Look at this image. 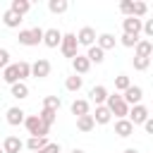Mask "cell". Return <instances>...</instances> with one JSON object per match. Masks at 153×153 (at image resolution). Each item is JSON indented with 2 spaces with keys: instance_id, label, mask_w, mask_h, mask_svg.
Masks as SVG:
<instances>
[{
  "instance_id": "1",
  "label": "cell",
  "mask_w": 153,
  "mask_h": 153,
  "mask_svg": "<svg viewBox=\"0 0 153 153\" xmlns=\"http://www.w3.org/2000/svg\"><path fill=\"white\" fill-rule=\"evenodd\" d=\"M105 108H108L110 115H115L117 120H124L127 112H129V105L122 100L120 93H108V98H105Z\"/></svg>"
},
{
  "instance_id": "2",
  "label": "cell",
  "mask_w": 153,
  "mask_h": 153,
  "mask_svg": "<svg viewBox=\"0 0 153 153\" xmlns=\"http://www.w3.org/2000/svg\"><path fill=\"white\" fill-rule=\"evenodd\" d=\"M19 45H26V48H33L43 41V29L41 26H33V29H22L19 36H17Z\"/></svg>"
},
{
  "instance_id": "3",
  "label": "cell",
  "mask_w": 153,
  "mask_h": 153,
  "mask_svg": "<svg viewBox=\"0 0 153 153\" xmlns=\"http://www.w3.org/2000/svg\"><path fill=\"white\" fill-rule=\"evenodd\" d=\"M60 53L65 57H76L79 55V43H76V36L74 33H62V41H60Z\"/></svg>"
},
{
  "instance_id": "4",
  "label": "cell",
  "mask_w": 153,
  "mask_h": 153,
  "mask_svg": "<svg viewBox=\"0 0 153 153\" xmlns=\"http://www.w3.org/2000/svg\"><path fill=\"white\" fill-rule=\"evenodd\" d=\"M148 117H151V112H148V108H146L143 103H139V105H131V108H129V112H127V120L131 122V127H139V124H143Z\"/></svg>"
},
{
  "instance_id": "5",
  "label": "cell",
  "mask_w": 153,
  "mask_h": 153,
  "mask_svg": "<svg viewBox=\"0 0 153 153\" xmlns=\"http://www.w3.org/2000/svg\"><path fill=\"white\" fill-rule=\"evenodd\" d=\"M24 127H26V131L31 134V136H45L50 129L38 120V115H26L24 117Z\"/></svg>"
},
{
  "instance_id": "6",
  "label": "cell",
  "mask_w": 153,
  "mask_h": 153,
  "mask_svg": "<svg viewBox=\"0 0 153 153\" xmlns=\"http://www.w3.org/2000/svg\"><path fill=\"white\" fill-rule=\"evenodd\" d=\"M74 36H76V43L84 45V48L96 45V29H93V26H81L79 33H74Z\"/></svg>"
},
{
  "instance_id": "7",
  "label": "cell",
  "mask_w": 153,
  "mask_h": 153,
  "mask_svg": "<svg viewBox=\"0 0 153 153\" xmlns=\"http://www.w3.org/2000/svg\"><path fill=\"white\" fill-rule=\"evenodd\" d=\"M50 62L45 60V57H38L36 62H31V76H36V79H45V76H50Z\"/></svg>"
},
{
  "instance_id": "8",
  "label": "cell",
  "mask_w": 153,
  "mask_h": 153,
  "mask_svg": "<svg viewBox=\"0 0 153 153\" xmlns=\"http://www.w3.org/2000/svg\"><path fill=\"white\" fill-rule=\"evenodd\" d=\"M120 96H122V100H124V103L131 108V105H139V103H141V98H143V88L131 84V86H129L124 93H120Z\"/></svg>"
},
{
  "instance_id": "9",
  "label": "cell",
  "mask_w": 153,
  "mask_h": 153,
  "mask_svg": "<svg viewBox=\"0 0 153 153\" xmlns=\"http://www.w3.org/2000/svg\"><path fill=\"white\" fill-rule=\"evenodd\" d=\"M60 41H62V31L60 29H43V45L45 48H60Z\"/></svg>"
},
{
  "instance_id": "10",
  "label": "cell",
  "mask_w": 153,
  "mask_h": 153,
  "mask_svg": "<svg viewBox=\"0 0 153 153\" xmlns=\"http://www.w3.org/2000/svg\"><path fill=\"white\" fill-rule=\"evenodd\" d=\"M24 117H26V112H24L19 105L7 108V112H5V120H7L10 127H19V124H24Z\"/></svg>"
},
{
  "instance_id": "11",
  "label": "cell",
  "mask_w": 153,
  "mask_h": 153,
  "mask_svg": "<svg viewBox=\"0 0 153 153\" xmlns=\"http://www.w3.org/2000/svg\"><path fill=\"white\" fill-rule=\"evenodd\" d=\"M122 31H124L127 36L139 38V33H141V19H136V17H124V19H122Z\"/></svg>"
},
{
  "instance_id": "12",
  "label": "cell",
  "mask_w": 153,
  "mask_h": 153,
  "mask_svg": "<svg viewBox=\"0 0 153 153\" xmlns=\"http://www.w3.org/2000/svg\"><path fill=\"white\" fill-rule=\"evenodd\" d=\"M153 55V43L148 38H139L134 45V57H151Z\"/></svg>"
},
{
  "instance_id": "13",
  "label": "cell",
  "mask_w": 153,
  "mask_h": 153,
  "mask_svg": "<svg viewBox=\"0 0 153 153\" xmlns=\"http://www.w3.org/2000/svg\"><path fill=\"white\" fill-rule=\"evenodd\" d=\"M0 148H2V153H19L24 148V141L19 136H5V141H2Z\"/></svg>"
},
{
  "instance_id": "14",
  "label": "cell",
  "mask_w": 153,
  "mask_h": 153,
  "mask_svg": "<svg viewBox=\"0 0 153 153\" xmlns=\"http://www.w3.org/2000/svg\"><path fill=\"white\" fill-rule=\"evenodd\" d=\"M115 134L120 136V139H129L131 134H134V127H131V122L124 117V120H115Z\"/></svg>"
},
{
  "instance_id": "15",
  "label": "cell",
  "mask_w": 153,
  "mask_h": 153,
  "mask_svg": "<svg viewBox=\"0 0 153 153\" xmlns=\"http://www.w3.org/2000/svg\"><path fill=\"white\" fill-rule=\"evenodd\" d=\"M72 69H74L76 76H81L91 69V62L86 60V55H76V57H72Z\"/></svg>"
},
{
  "instance_id": "16",
  "label": "cell",
  "mask_w": 153,
  "mask_h": 153,
  "mask_svg": "<svg viewBox=\"0 0 153 153\" xmlns=\"http://www.w3.org/2000/svg\"><path fill=\"white\" fill-rule=\"evenodd\" d=\"M88 96H91V103H96V105H105V98H108V88H105L103 84H96V86L88 91Z\"/></svg>"
},
{
  "instance_id": "17",
  "label": "cell",
  "mask_w": 153,
  "mask_h": 153,
  "mask_svg": "<svg viewBox=\"0 0 153 153\" xmlns=\"http://www.w3.org/2000/svg\"><path fill=\"white\" fill-rule=\"evenodd\" d=\"M69 110H72V115H76V117H81V115H91V103H88L86 98H76V100L69 105Z\"/></svg>"
},
{
  "instance_id": "18",
  "label": "cell",
  "mask_w": 153,
  "mask_h": 153,
  "mask_svg": "<svg viewBox=\"0 0 153 153\" xmlns=\"http://www.w3.org/2000/svg\"><path fill=\"white\" fill-rule=\"evenodd\" d=\"M96 45L105 53V50H112V48L117 45V38H115L112 33H100V36H96Z\"/></svg>"
},
{
  "instance_id": "19",
  "label": "cell",
  "mask_w": 153,
  "mask_h": 153,
  "mask_svg": "<svg viewBox=\"0 0 153 153\" xmlns=\"http://www.w3.org/2000/svg\"><path fill=\"white\" fill-rule=\"evenodd\" d=\"M91 117H93L96 124H108V122L112 120V115H110V110H108L105 105H96V112H93Z\"/></svg>"
},
{
  "instance_id": "20",
  "label": "cell",
  "mask_w": 153,
  "mask_h": 153,
  "mask_svg": "<svg viewBox=\"0 0 153 153\" xmlns=\"http://www.w3.org/2000/svg\"><path fill=\"white\" fill-rule=\"evenodd\" d=\"M48 143H50V141H48L45 136H29L24 146H26L31 153H36V151H41V148H43V146H48Z\"/></svg>"
},
{
  "instance_id": "21",
  "label": "cell",
  "mask_w": 153,
  "mask_h": 153,
  "mask_svg": "<svg viewBox=\"0 0 153 153\" xmlns=\"http://www.w3.org/2000/svg\"><path fill=\"white\" fill-rule=\"evenodd\" d=\"M2 24H5L7 29H17V26L22 24V17L14 14L12 10H5V12H2Z\"/></svg>"
},
{
  "instance_id": "22",
  "label": "cell",
  "mask_w": 153,
  "mask_h": 153,
  "mask_svg": "<svg viewBox=\"0 0 153 153\" xmlns=\"http://www.w3.org/2000/svg\"><path fill=\"white\" fill-rule=\"evenodd\" d=\"M86 60H88L91 65H100V62L105 60V53H103L98 45H91V48L86 50Z\"/></svg>"
},
{
  "instance_id": "23",
  "label": "cell",
  "mask_w": 153,
  "mask_h": 153,
  "mask_svg": "<svg viewBox=\"0 0 153 153\" xmlns=\"http://www.w3.org/2000/svg\"><path fill=\"white\" fill-rule=\"evenodd\" d=\"M10 93H12L17 100H24V98H29V86H26L24 81H17V84L10 86Z\"/></svg>"
},
{
  "instance_id": "24",
  "label": "cell",
  "mask_w": 153,
  "mask_h": 153,
  "mask_svg": "<svg viewBox=\"0 0 153 153\" xmlns=\"http://www.w3.org/2000/svg\"><path fill=\"white\" fill-rule=\"evenodd\" d=\"M10 10H12L14 14L24 17V14L31 10V2H29V0H12V2H10Z\"/></svg>"
},
{
  "instance_id": "25",
  "label": "cell",
  "mask_w": 153,
  "mask_h": 153,
  "mask_svg": "<svg viewBox=\"0 0 153 153\" xmlns=\"http://www.w3.org/2000/svg\"><path fill=\"white\" fill-rule=\"evenodd\" d=\"M93 127H96V122H93V117H91V115H81V117H76V129H79V131L88 134Z\"/></svg>"
},
{
  "instance_id": "26",
  "label": "cell",
  "mask_w": 153,
  "mask_h": 153,
  "mask_svg": "<svg viewBox=\"0 0 153 153\" xmlns=\"http://www.w3.org/2000/svg\"><path fill=\"white\" fill-rule=\"evenodd\" d=\"M48 10L53 14H65L69 10V2L67 0H48Z\"/></svg>"
},
{
  "instance_id": "27",
  "label": "cell",
  "mask_w": 153,
  "mask_h": 153,
  "mask_svg": "<svg viewBox=\"0 0 153 153\" xmlns=\"http://www.w3.org/2000/svg\"><path fill=\"white\" fill-rule=\"evenodd\" d=\"M2 79H5V84H17L19 81V76H17V67H14V62H10L5 69H2Z\"/></svg>"
},
{
  "instance_id": "28",
  "label": "cell",
  "mask_w": 153,
  "mask_h": 153,
  "mask_svg": "<svg viewBox=\"0 0 153 153\" xmlns=\"http://www.w3.org/2000/svg\"><path fill=\"white\" fill-rule=\"evenodd\" d=\"M14 67H17V76H19V81H24L26 76H31V62L19 60V62H14Z\"/></svg>"
},
{
  "instance_id": "29",
  "label": "cell",
  "mask_w": 153,
  "mask_h": 153,
  "mask_svg": "<svg viewBox=\"0 0 153 153\" xmlns=\"http://www.w3.org/2000/svg\"><path fill=\"white\" fill-rule=\"evenodd\" d=\"M81 86H84V79H81V76H76V74H72V76H67V79H65V88H67V91H72V93H76Z\"/></svg>"
},
{
  "instance_id": "30",
  "label": "cell",
  "mask_w": 153,
  "mask_h": 153,
  "mask_svg": "<svg viewBox=\"0 0 153 153\" xmlns=\"http://www.w3.org/2000/svg\"><path fill=\"white\" fill-rule=\"evenodd\" d=\"M38 120H41V122H43V124H45V127L50 129V127L55 124V120H57V112H53V110H48V108H43V110L38 112Z\"/></svg>"
},
{
  "instance_id": "31",
  "label": "cell",
  "mask_w": 153,
  "mask_h": 153,
  "mask_svg": "<svg viewBox=\"0 0 153 153\" xmlns=\"http://www.w3.org/2000/svg\"><path fill=\"white\" fill-rule=\"evenodd\" d=\"M146 12H148V5H146L143 0H134V2H131V17L141 19V17H146Z\"/></svg>"
},
{
  "instance_id": "32",
  "label": "cell",
  "mask_w": 153,
  "mask_h": 153,
  "mask_svg": "<svg viewBox=\"0 0 153 153\" xmlns=\"http://www.w3.org/2000/svg\"><path fill=\"white\" fill-rule=\"evenodd\" d=\"M129 86H131V81H129V76H127V74H117V76H115V93H117V91H120V93H124Z\"/></svg>"
},
{
  "instance_id": "33",
  "label": "cell",
  "mask_w": 153,
  "mask_h": 153,
  "mask_svg": "<svg viewBox=\"0 0 153 153\" xmlns=\"http://www.w3.org/2000/svg\"><path fill=\"white\" fill-rule=\"evenodd\" d=\"M43 108H48V110L57 112V110L62 108V100H60V96H45V98H43Z\"/></svg>"
},
{
  "instance_id": "34",
  "label": "cell",
  "mask_w": 153,
  "mask_h": 153,
  "mask_svg": "<svg viewBox=\"0 0 153 153\" xmlns=\"http://www.w3.org/2000/svg\"><path fill=\"white\" fill-rule=\"evenodd\" d=\"M131 65H134V69H136V72H146V69L151 67V57H134V60H131Z\"/></svg>"
},
{
  "instance_id": "35",
  "label": "cell",
  "mask_w": 153,
  "mask_h": 153,
  "mask_svg": "<svg viewBox=\"0 0 153 153\" xmlns=\"http://www.w3.org/2000/svg\"><path fill=\"white\" fill-rule=\"evenodd\" d=\"M136 41H139V38H134V36H127V33H122V38H120V43H122L124 48H134V45H136Z\"/></svg>"
},
{
  "instance_id": "36",
  "label": "cell",
  "mask_w": 153,
  "mask_h": 153,
  "mask_svg": "<svg viewBox=\"0 0 153 153\" xmlns=\"http://www.w3.org/2000/svg\"><path fill=\"white\" fill-rule=\"evenodd\" d=\"M10 65V50L7 48H0V69H5Z\"/></svg>"
},
{
  "instance_id": "37",
  "label": "cell",
  "mask_w": 153,
  "mask_h": 153,
  "mask_svg": "<svg viewBox=\"0 0 153 153\" xmlns=\"http://www.w3.org/2000/svg\"><path fill=\"white\" fill-rule=\"evenodd\" d=\"M120 12H122L124 17H131V2H129V0H122V2H120Z\"/></svg>"
},
{
  "instance_id": "38",
  "label": "cell",
  "mask_w": 153,
  "mask_h": 153,
  "mask_svg": "<svg viewBox=\"0 0 153 153\" xmlns=\"http://www.w3.org/2000/svg\"><path fill=\"white\" fill-rule=\"evenodd\" d=\"M36 153H60V143H48V146H43V148L36 151Z\"/></svg>"
},
{
  "instance_id": "39",
  "label": "cell",
  "mask_w": 153,
  "mask_h": 153,
  "mask_svg": "<svg viewBox=\"0 0 153 153\" xmlns=\"http://www.w3.org/2000/svg\"><path fill=\"white\" fill-rule=\"evenodd\" d=\"M143 129H146V134H153V117H148L143 122Z\"/></svg>"
},
{
  "instance_id": "40",
  "label": "cell",
  "mask_w": 153,
  "mask_h": 153,
  "mask_svg": "<svg viewBox=\"0 0 153 153\" xmlns=\"http://www.w3.org/2000/svg\"><path fill=\"white\" fill-rule=\"evenodd\" d=\"M124 153H139L136 148H124Z\"/></svg>"
},
{
  "instance_id": "41",
  "label": "cell",
  "mask_w": 153,
  "mask_h": 153,
  "mask_svg": "<svg viewBox=\"0 0 153 153\" xmlns=\"http://www.w3.org/2000/svg\"><path fill=\"white\" fill-rule=\"evenodd\" d=\"M72 153H86V151H81V148H74V151H72Z\"/></svg>"
},
{
  "instance_id": "42",
  "label": "cell",
  "mask_w": 153,
  "mask_h": 153,
  "mask_svg": "<svg viewBox=\"0 0 153 153\" xmlns=\"http://www.w3.org/2000/svg\"><path fill=\"white\" fill-rule=\"evenodd\" d=\"M0 153H2V148H0Z\"/></svg>"
}]
</instances>
